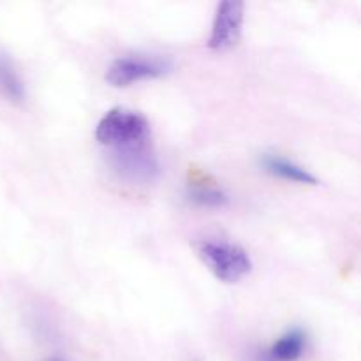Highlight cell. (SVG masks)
I'll list each match as a JSON object with an SVG mask.
<instances>
[{
    "label": "cell",
    "instance_id": "8992f818",
    "mask_svg": "<svg viewBox=\"0 0 361 361\" xmlns=\"http://www.w3.org/2000/svg\"><path fill=\"white\" fill-rule=\"evenodd\" d=\"M307 334L302 328H291L270 349L259 353L257 361H298L305 355Z\"/></svg>",
    "mask_w": 361,
    "mask_h": 361
},
{
    "label": "cell",
    "instance_id": "30bf717a",
    "mask_svg": "<svg viewBox=\"0 0 361 361\" xmlns=\"http://www.w3.org/2000/svg\"><path fill=\"white\" fill-rule=\"evenodd\" d=\"M44 361H67V360H63V358H56V356H53V358H46Z\"/></svg>",
    "mask_w": 361,
    "mask_h": 361
},
{
    "label": "cell",
    "instance_id": "6da1fadb",
    "mask_svg": "<svg viewBox=\"0 0 361 361\" xmlns=\"http://www.w3.org/2000/svg\"><path fill=\"white\" fill-rule=\"evenodd\" d=\"M95 140L109 152L148 143L152 141L150 123L140 111L129 108H113L99 120L95 127Z\"/></svg>",
    "mask_w": 361,
    "mask_h": 361
},
{
    "label": "cell",
    "instance_id": "ba28073f",
    "mask_svg": "<svg viewBox=\"0 0 361 361\" xmlns=\"http://www.w3.org/2000/svg\"><path fill=\"white\" fill-rule=\"evenodd\" d=\"M187 197L192 203L207 208H221L229 203V196L217 185L192 182L187 187Z\"/></svg>",
    "mask_w": 361,
    "mask_h": 361
},
{
    "label": "cell",
    "instance_id": "3957f363",
    "mask_svg": "<svg viewBox=\"0 0 361 361\" xmlns=\"http://www.w3.org/2000/svg\"><path fill=\"white\" fill-rule=\"evenodd\" d=\"M173 69L169 59L155 55H126L111 62L106 73V81L116 88L129 87L141 80L161 78Z\"/></svg>",
    "mask_w": 361,
    "mask_h": 361
},
{
    "label": "cell",
    "instance_id": "5b68a950",
    "mask_svg": "<svg viewBox=\"0 0 361 361\" xmlns=\"http://www.w3.org/2000/svg\"><path fill=\"white\" fill-rule=\"evenodd\" d=\"M243 11H245V4L236 2V0L219 4L210 37H208V48L221 51V49H229L238 44L242 37Z\"/></svg>",
    "mask_w": 361,
    "mask_h": 361
},
{
    "label": "cell",
    "instance_id": "52a82bcc",
    "mask_svg": "<svg viewBox=\"0 0 361 361\" xmlns=\"http://www.w3.org/2000/svg\"><path fill=\"white\" fill-rule=\"evenodd\" d=\"M261 166H263L268 173H271V175L281 176V178L289 180V182L305 183V185H316L317 183V178L309 171V169L296 164L295 161H289V159L282 157V155L267 154L261 159Z\"/></svg>",
    "mask_w": 361,
    "mask_h": 361
},
{
    "label": "cell",
    "instance_id": "9c48e42d",
    "mask_svg": "<svg viewBox=\"0 0 361 361\" xmlns=\"http://www.w3.org/2000/svg\"><path fill=\"white\" fill-rule=\"evenodd\" d=\"M0 88L11 101L20 102L25 99L23 83L6 55H0Z\"/></svg>",
    "mask_w": 361,
    "mask_h": 361
},
{
    "label": "cell",
    "instance_id": "7a4b0ae2",
    "mask_svg": "<svg viewBox=\"0 0 361 361\" xmlns=\"http://www.w3.org/2000/svg\"><path fill=\"white\" fill-rule=\"evenodd\" d=\"M204 267L221 282L236 284L252 270V259L243 247L226 240H200L194 243Z\"/></svg>",
    "mask_w": 361,
    "mask_h": 361
},
{
    "label": "cell",
    "instance_id": "277c9868",
    "mask_svg": "<svg viewBox=\"0 0 361 361\" xmlns=\"http://www.w3.org/2000/svg\"><path fill=\"white\" fill-rule=\"evenodd\" d=\"M109 162L113 169L130 183L147 185L159 176V159L152 147V141L136 145V147L111 150Z\"/></svg>",
    "mask_w": 361,
    "mask_h": 361
}]
</instances>
